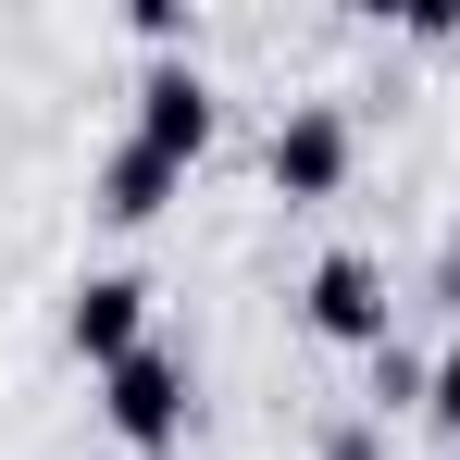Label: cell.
Returning a JSON list of instances; mask_svg holds the SVG:
<instances>
[{"mask_svg": "<svg viewBox=\"0 0 460 460\" xmlns=\"http://www.w3.org/2000/svg\"><path fill=\"white\" fill-rule=\"evenodd\" d=\"M187 411H199V385H187V349H137V361H112L100 374V423L125 436L137 460H162V448H187Z\"/></svg>", "mask_w": 460, "mask_h": 460, "instance_id": "1", "label": "cell"}, {"mask_svg": "<svg viewBox=\"0 0 460 460\" xmlns=\"http://www.w3.org/2000/svg\"><path fill=\"white\" fill-rule=\"evenodd\" d=\"M385 261L374 249H323L311 261V287H299V323L323 336V349H385Z\"/></svg>", "mask_w": 460, "mask_h": 460, "instance_id": "2", "label": "cell"}, {"mask_svg": "<svg viewBox=\"0 0 460 460\" xmlns=\"http://www.w3.org/2000/svg\"><path fill=\"white\" fill-rule=\"evenodd\" d=\"M349 162H361V137H349V112H336V100H299V112L274 125V150H261V174H274V199H336V187H349Z\"/></svg>", "mask_w": 460, "mask_h": 460, "instance_id": "3", "label": "cell"}, {"mask_svg": "<svg viewBox=\"0 0 460 460\" xmlns=\"http://www.w3.org/2000/svg\"><path fill=\"white\" fill-rule=\"evenodd\" d=\"M63 336H75V361H87V374L137 361V349H150V287H137V274H87L75 299H63Z\"/></svg>", "mask_w": 460, "mask_h": 460, "instance_id": "4", "label": "cell"}, {"mask_svg": "<svg viewBox=\"0 0 460 460\" xmlns=\"http://www.w3.org/2000/svg\"><path fill=\"white\" fill-rule=\"evenodd\" d=\"M137 137H150L162 162H199L212 150V75H199V63H150V75H137Z\"/></svg>", "mask_w": 460, "mask_h": 460, "instance_id": "5", "label": "cell"}, {"mask_svg": "<svg viewBox=\"0 0 460 460\" xmlns=\"http://www.w3.org/2000/svg\"><path fill=\"white\" fill-rule=\"evenodd\" d=\"M187 187V162H162L150 137H125V150H100L87 174V199H100V225H162V199Z\"/></svg>", "mask_w": 460, "mask_h": 460, "instance_id": "6", "label": "cell"}, {"mask_svg": "<svg viewBox=\"0 0 460 460\" xmlns=\"http://www.w3.org/2000/svg\"><path fill=\"white\" fill-rule=\"evenodd\" d=\"M423 385H436V361H411V349L385 336V349H374V423H385V411H423Z\"/></svg>", "mask_w": 460, "mask_h": 460, "instance_id": "7", "label": "cell"}, {"mask_svg": "<svg viewBox=\"0 0 460 460\" xmlns=\"http://www.w3.org/2000/svg\"><path fill=\"white\" fill-rule=\"evenodd\" d=\"M125 25L150 38L162 63H187V0H125Z\"/></svg>", "mask_w": 460, "mask_h": 460, "instance_id": "8", "label": "cell"}, {"mask_svg": "<svg viewBox=\"0 0 460 460\" xmlns=\"http://www.w3.org/2000/svg\"><path fill=\"white\" fill-rule=\"evenodd\" d=\"M423 411H436V423H448V436H460V336H448V349H436V385H423Z\"/></svg>", "mask_w": 460, "mask_h": 460, "instance_id": "9", "label": "cell"}, {"mask_svg": "<svg viewBox=\"0 0 460 460\" xmlns=\"http://www.w3.org/2000/svg\"><path fill=\"white\" fill-rule=\"evenodd\" d=\"M398 25H411V38H423V50H448V38H460V0H411V13H398Z\"/></svg>", "mask_w": 460, "mask_h": 460, "instance_id": "10", "label": "cell"}, {"mask_svg": "<svg viewBox=\"0 0 460 460\" xmlns=\"http://www.w3.org/2000/svg\"><path fill=\"white\" fill-rule=\"evenodd\" d=\"M323 460H385V423H336V436H323Z\"/></svg>", "mask_w": 460, "mask_h": 460, "instance_id": "11", "label": "cell"}]
</instances>
